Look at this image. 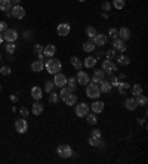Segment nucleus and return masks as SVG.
<instances>
[{
  "mask_svg": "<svg viewBox=\"0 0 148 164\" xmlns=\"http://www.w3.org/2000/svg\"><path fill=\"white\" fill-rule=\"evenodd\" d=\"M61 68H62V64H61L59 59H54V58H50V59L46 62V71L49 73V74L55 75L56 73H59Z\"/></svg>",
  "mask_w": 148,
  "mask_h": 164,
  "instance_id": "f257e3e1",
  "label": "nucleus"
},
{
  "mask_svg": "<svg viewBox=\"0 0 148 164\" xmlns=\"http://www.w3.org/2000/svg\"><path fill=\"white\" fill-rule=\"evenodd\" d=\"M86 96L90 98V99H98L101 96V90H99V86L95 84V83H88L86 84Z\"/></svg>",
  "mask_w": 148,
  "mask_h": 164,
  "instance_id": "f03ea898",
  "label": "nucleus"
},
{
  "mask_svg": "<svg viewBox=\"0 0 148 164\" xmlns=\"http://www.w3.org/2000/svg\"><path fill=\"white\" fill-rule=\"evenodd\" d=\"M2 36H3V40H6L7 43H15L16 39H18V33H16V30H14V28L5 30V31L2 33Z\"/></svg>",
  "mask_w": 148,
  "mask_h": 164,
  "instance_id": "7ed1b4c3",
  "label": "nucleus"
},
{
  "mask_svg": "<svg viewBox=\"0 0 148 164\" xmlns=\"http://www.w3.org/2000/svg\"><path fill=\"white\" fill-rule=\"evenodd\" d=\"M56 151H58V155H59L61 158H70L73 155V149H71V146H68L67 144L59 145Z\"/></svg>",
  "mask_w": 148,
  "mask_h": 164,
  "instance_id": "20e7f679",
  "label": "nucleus"
},
{
  "mask_svg": "<svg viewBox=\"0 0 148 164\" xmlns=\"http://www.w3.org/2000/svg\"><path fill=\"white\" fill-rule=\"evenodd\" d=\"M11 16H14L15 19H22V18L25 16V9L21 6V5L12 6V9H11Z\"/></svg>",
  "mask_w": 148,
  "mask_h": 164,
  "instance_id": "39448f33",
  "label": "nucleus"
},
{
  "mask_svg": "<svg viewBox=\"0 0 148 164\" xmlns=\"http://www.w3.org/2000/svg\"><path fill=\"white\" fill-rule=\"evenodd\" d=\"M28 129V124H27V120L22 117V118H18L16 121H15V130L18 132V133H21V135H24L25 132H27Z\"/></svg>",
  "mask_w": 148,
  "mask_h": 164,
  "instance_id": "423d86ee",
  "label": "nucleus"
},
{
  "mask_svg": "<svg viewBox=\"0 0 148 164\" xmlns=\"http://www.w3.org/2000/svg\"><path fill=\"white\" fill-rule=\"evenodd\" d=\"M76 80H77V83H79L80 86H86V84L90 82V78H89V74H88V73H85V71H81V69H79Z\"/></svg>",
  "mask_w": 148,
  "mask_h": 164,
  "instance_id": "0eeeda50",
  "label": "nucleus"
},
{
  "mask_svg": "<svg viewBox=\"0 0 148 164\" xmlns=\"http://www.w3.org/2000/svg\"><path fill=\"white\" fill-rule=\"evenodd\" d=\"M54 84L56 87H64V86H67V77L64 74H61V73H56L54 77Z\"/></svg>",
  "mask_w": 148,
  "mask_h": 164,
  "instance_id": "6e6552de",
  "label": "nucleus"
},
{
  "mask_svg": "<svg viewBox=\"0 0 148 164\" xmlns=\"http://www.w3.org/2000/svg\"><path fill=\"white\" fill-rule=\"evenodd\" d=\"M102 71H104V73H107V74H110V73H114V71H117V67H115V64L113 61L105 59V61L102 62Z\"/></svg>",
  "mask_w": 148,
  "mask_h": 164,
  "instance_id": "1a4fd4ad",
  "label": "nucleus"
},
{
  "mask_svg": "<svg viewBox=\"0 0 148 164\" xmlns=\"http://www.w3.org/2000/svg\"><path fill=\"white\" fill-rule=\"evenodd\" d=\"M89 112V105L85 102L79 103L77 107H76V116L77 117H86Z\"/></svg>",
  "mask_w": 148,
  "mask_h": 164,
  "instance_id": "9d476101",
  "label": "nucleus"
},
{
  "mask_svg": "<svg viewBox=\"0 0 148 164\" xmlns=\"http://www.w3.org/2000/svg\"><path fill=\"white\" fill-rule=\"evenodd\" d=\"M70 31H71V27H70V24H67V22H62V24H59L58 25V28H56V33H58V36H61V37H65V36L70 34Z\"/></svg>",
  "mask_w": 148,
  "mask_h": 164,
  "instance_id": "9b49d317",
  "label": "nucleus"
},
{
  "mask_svg": "<svg viewBox=\"0 0 148 164\" xmlns=\"http://www.w3.org/2000/svg\"><path fill=\"white\" fill-rule=\"evenodd\" d=\"M92 41H94L95 46H105V44H107V41H108V36L96 34L94 39H92Z\"/></svg>",
  "mask_w": 148,
  "mask_h": 164,
  "instance_id": "f8f14e48",
  "label": "nucleus"
},
{
  "mask_svg": "<svg viewBox=\"0 0 148 164\" xmlns=\"http://www.w3.org/2000/svg\"><path fill=\"white\" fill-rule=\"evenodd\" d=\"M113 48H114V50H119V52H124L126 50V43H124V40H121V39H114V41H113Z\"/></svg>",
  "mask_w": 148,
  "mask_h": 164,
  "instance_id": "ddd939ff",
  "label": "nucleus"
},
{
  "mask_svg": "<svg viewBox=\"0 0 148 164\" xmlns=\"http://www.w3.org/2000/svg\"><path fill=\"white\" fill-rule=\"evenodd\" d=\"M104 107H105V103L102 102V101H95L89 108H92V112H95V114H99V112H102L104 111Z\"/></svg>",
  "mask_w": 148,
  "mask_h": 164,
  "instance_id": "4468645a",
  "label": "nucleus"
},
{
  "mask_svg": "<svg viewBox=\"0 0 148 164\" xmlns=\"http://www.w3.org/2000/svg\"><path fill=\"white\" fill-rule=\"evenodd\" d=\"M89 145L92 146H96V148H104L105 146V142L102 141V137H89Z\"/></svg>",
  "mask_w": 148,
  "mask_h": 164,
  "instance_id": "2eb2a0df",
  "label": "nucleus"
},
{
  "mask_svg": "<svg viewBox=\"0 0 148 164\" xmlns=\"http://www.w3.org/2000/svg\"><path fill=\"white\" fill-rule=\"evenodd\" d=\"M113 89V86H111V83L108 82V80H102L101 82V86H99V90H101V93H110Z\"/></svg>",
  "mask_w": 148,
  "mask_h": 164,
  "instance_id": "dca6fc26",
  "label": "nucleus"
},
{
  "mask_svg": "<svg viewBox=\"0 0 148 164\" xmlns=\"http://www.w3.org/2000/svg\"><path fill=\"white\" fill-rule=\"evenodd\" d=\"M55 53H56V48H55L54 44H47V46H45V48H43V55H45V56L52 58Z\"/></svg>",
  "mask_w": 148,
  "mask_h": 164,
  "instance_id": "f3484780",
  "label": "nucleus"
},
{
  "mask_svg": "<svg viewBox=\"0 0 148 164\" xmlns=\"http://www.w3.org/2000/svg\"><path fill=\"white\" fill-rule=\"evenodd\" d=\"M31 96H33V99H36V101H40L41 96H43V90H41V87L34 86L33 89H31Z\"/></svg>",
  "mask_w": 148,
  "mask_h": 164,
  "instance_id": "a211bd4d",
  "label": "nucleus"
},
{
  "mask_svg": "<svg viewBox=\"0 0 148 164\" xmlns=\"http://www.w3.org/2000/svg\"><path fill=\"white\" fill-rule=\"evenodd\" d=\"M105 78V73L102 71V69H98V71H95V74H94V78H92V83H101L102 80Z\"/></svg>",
  "mask_w": 148,
  "mask_h": 164,
  "instance_id": "6ab92c4d",
  "label": "nucleus"
},
{
  "mask_svg": "<svg viewBox=\"0 0 148 164\" xmlns=\"http://www.w3.org/2000/svg\"><path fill=\"white\" fill-rule=\"evenodd\" d=\"M119 36H120V39L121 40H129V37H130V30L129 28H126V27H123V28H120L119 30Z\"/></svg>",
  "mask_w": 148,
  "mask_h": 164,
  "instance_id": "aec40b11",
  "label": "nucleus"
},
{
  "mask_svg": "<svg viewBox=\"0 0 148 164\" xmlns=\"http://www.w3.org/2000/svg\"><path fill=\"white\" fill-rule=\"evenodd\" d=\"M12 9V2L11 0H0V11L9 12Z\"/></svg>",
  "mask_w": 148,
  "mask_h": 164,
  "instance_id": "412c9836",
  "label": "nucleus"
},
{
  "mask_svg": "<svg viewBox=\"0 0 148 164\" xmlns=\"http://www.w3.org/2000/svg\"><path fill=\"white\" fill-rule=\"evenodd\" d=\"M124 105H126V108H128L129 111H135V109L138 108V103L135 101V98H129L128 101L124 102Z\"/></svg>",
  "mask_w": 148,
  "mask_h": 164,
  "instance_id": "4be33fe9",
  "label": "nucleus"
},
{
  "mask_svg": "<svg viewBox=\"0 0 148 164\" xmlns=\"http://www.w3.org/2000/svg\"><path fill=\"white\" fill-rule=\"evenodd\" d=\"M133 98H135V101H136V103H138V107H147V103H148L147 96L139 95V96H133Z\"/></svg>",
  "mask_w": 148,
  "mask_h": 164,
  "instance_id": "5701e85b",
  "label": "nucleus"
},
{
  "mask_svg": "<svg viewBox=\"0 0 148 164\" xmlns=\"http://www.w3.org/2000/svg\"><path fill=\"white\" fill-rule=\"evenodd\" d=\"M43 112V103H40L39 101L33 103V114L34 116H40Z\"/></svg>",
  "mask_w": 148,
  "mask_h": 164,
  "instance_id": "b1692460",
  "label": "nucleus"
},
{
  "mask_svg": "<svg viewBox=\"0 0 148 164\" xmlns=\"http://www.w3.org/2000/svg\"><path fill=\"white\" fill-rule=\"evenodd\" d=\"M43 67H45V64H43L40 59H37V61H34L33 64H31V69H33L34 73H39V71H41V69H43Z\"/></svg>",
  "mask_w": 148,
  "mask_h": 164,
  "instance_id": "393cba45",
  "label": "nucleus"
},
{
  "mask_svg": "<svg viewBox=\"0 0 148 164\" xmlns=\"http://www.w3.org/2000/svg\"><path fill=\"white\" fill-rule=\"evenodd\" d=\"M70 93H73V89L71 87H68V86H64V87H61V93H59V98L64 101L65 98H67Z\"/></svg>",
  "mask_w": 148,
  "mask_h": 164,
  "instance_id": "a878e982",
  "label": "nucleus"
},
{
  "mask_svg": "<svg viewBox=\"0 0 148 164\" xmlns=\"http://www.w3.org/2000/svg\"><path fill=\"white\" fill-rule=\"evenodd\" d=\"M117 87H119V93H120V95H126V92H128V89L130 87V84H129V83H119Z\"/></svg>",
  "mask_w": 148,
  "mask_h": 164,
  "instance_id": "bb28decb",
  "label": "nucleus"
},
{
  "mask_svg": "<svg viewBox=\"0 0 148 164\" xmlns=\"http://www.w3.org/2000/svg\"><path fill=\"white\" fill-rule=\"evenodd\" d=\"M70 62H71V65H73L77 71H79V69H81V65H83V64H81V61L77 58V56H73V58L70 59Z\"/></svg>",
  "mask_w": 148,
  "mask_h": 164,
  "instance_id": "cd10ccee",
  "label": "nucleus"
},
{
  "mask_svg": "<svg viewBox=\"0 0 148 164\" xmlns=\"http://www.w3.org/2000/svg\"><path fill=\"white\" fill-rule=\"evenodd\" d=\"M64 102L67 103L68 107H70V105H74V103H77V96L73 95V93H70V95L64 99Z\"/></svg>",
  "mask_w": 148,
  "mask_h": 164,
  "instance_id": "c85d7f7f",
  "label": "nucleus"
},
{
  "mask_svg": "<svg viewBox=\"0 0 148 164\" xmlns=\"http://www.w3.org/2000/svg\"><path fill=\"white\" fill-rule=\"evenodd\" d=\"M96 65V58L94 56H88L86 59H85V67H88V68H92Z\"/></svg>",
  "mask_w": 148,
  "mask_h": 164,
  "instance_id": "c756f323",
  "label": "nucleus"
},
{
  "mask_svg": "<svg viewBox=\"0 0 148 164\" xmlns=\"http://www.w3.org/2000/svg\"><path fill=\"white\" fill-rule=\"evenodd\" d=\"M83 50H85V52H94L95 50V44H94V41L92 40H89V41H86V43H85V44H83Z\"/></svg>",
  "mask_w": 148,
  "mask_h": 164,
  "instance_id": "7c9ffc66",
  "label": "nucleus"
},
{
  "mask_svg": "<svg viewBox=\"0 0 148 164\" xmlns=\"http://www.w3.org/2000/svg\"><path fill=\"white\" fill-rule=\"evenodd\" d=\"M86 34H88V37L90 39V40H92V39H94L95 36L98 34V33H96V28H95V27H92V25H89V27H86Z\"/></svg>",
  "mask_w": 148,
  "mask_h": 164,
  "instance_id": "2f4dec72",
  "label": "nucleus"
},
{
  "mask_svg": "<svg viewBox=\"0 0 148 164\" xmlns=\"http://www.w3.org/2000/svg\"><path fill=\"white\" fill-rule=\"evenodd\" d=\"M117 62H119L120 65H129V64H130V59H129V56H126V55H120V56L117 58Z\"/></svg>",
  "mask_w": 148,
  "mask_h": 164,
  "instance_id": "473e14b6",
  "label": "nucleus"
},
{
  "mask_svg": "<svg viewBox=\"0 0 148 164\" xmlns=\"http://www.w3.org/2000/svg\"><path fill=\"white\" fill-rule=\"evenodd\" d=\"M132 95L133 96H139L142 95V86L138 83V84H135L133 87H132Z\"/></svg>",
  "mask_w": 148,
  "mask_h": 164,
  "instance_id": "72a5a7b5",
  "label": "nucleus"
},
{
  "mask_svg": "<svg viewBox=\"0 0 148 164\" xmlns=\"http://www.w3.org/2000/svg\"><path fill=\"white\" fill-rule=\"evenodd\" d=\"M67 84H68V87H71L74 92V90L77 89V80H76V77H70L67 80Z\"/></svg>",
  "mask_w": 148,
  "mask_h": 164,
  "instance_id": "f704fd0d",
  "label": "nucleus"
},
{
  "mask_svg": "<svg viewBox=\"0 0 148 164\" xmlns=\"http://www.w3.org/2000/svg\"><path fill=\"white\" fill-rule=\"evenodd\" d=\"M54 87H55L54 82H50V80H46V82H45V92L50 93V92L54 90Z\"/></svg>",
  "mask_w": 148,
  "mask_h": 164,
  "instance_id": "c9c22d12",
  "label": "nucleus"
},
{
  "mask_svg": "<svg viewBox=\"0 0 148 164\" xmlns=\"http://www.w3.org/2000/svg\"><path fill=\"white\" fill-rule=\"evenodd\" d=\"M124 5H126L124 0H113V7H115V9H123Z\"/></svg>",
  "mask_w": 148,
  "mask_h": 164,
  "instance_id": "e433bc0d",
  "label": "nucleus"
},
{
  "mask_svg": "<svg viewBox=\"0 0 148 164\" xmlns=\"http://www.w3.org/2000/svg\"><path fill=\"white\" fill-rule=\"evenodd\" d=\"M88 123L90 124V126H94V124H96L98 123V118H96V116H95V114H89L88 112Z\"/></svg>",
  "mask_w": 148,
  "mask_h": 164,
  "instance_id": "4c0bfd02",
  "label": "nucleus"
},
{
  "mask_svg": "<svg viewBox=\"0 0 148 164\" xmlns=\"http://www.w3.org/2000/svg\"><path fill=\"white\" fill-rule=\"evenodd\" d=\"M108 37H111V39H117V37H119V30H117V28H110V31H108Z\"/></svg>",
  "mask_w": 148,
  "mask_h": 164,
  "instance_id": "58836bf2",
  "label": "nucleus"
},
{
  "mask_svg": "<svg viewBox=\"0 0 148 164\" xmlns=\"http://www.w3.org/2000/svg\"><path fill=\"white\" fill-rule=\"evenodd\" d=\"M15 50H16V46H15V43H7V44H6V52H7V53L12 55Z\"/></svg>",
  "mask_w": 148,
  "mask_h": 164,
  "instance_id": "ea45409f",
  "label": "nucleus"
},
{
  "mask_svg": "<svg viewBox=\"0 0 148 164\" xmlns=\"http://www.w3.org/2000/svg\"><path fill=\"white\" fill-rule=\"evenodd\" d=\"M0 74H3V75H9V74H11V68H9L7 65L2 67V68H0Z\"/></svg>",
  "mask_w": 148,
  "mask_h": 164,
  "instance_id": "a19ab883",
  "label": "nucleus"
},
{
  "mask_svg": "<svg viewBox=\"0 0 148 164\" xmlns=\"http://www.w3.org/2000/svg\"><path fill=\"white\" fill-rule=\"evenodd\" d=\"M34 53L36 55H39V53H43V46L41 44H34Z\"/></svg>",
  "mask_w": 148,
  "mask_h": 164,
  "instance_id": "79ce46f5",
  "label": "nucleus"
},
{
  "mask_svg": "<svg viewBox=\"0 0 148 164\" xmlns=\"http://www.w3.org/2000/svg\"><path fill=\"white\" fill-rule=\"evenodd\" d=\"M90 136H92V137H102L101 130H99V129H95V130H92V133H90Z\"/></svg>",
  "mask_w": 148,
  "mask_h": 164,
  "instance_id": "37998d69",
  "label": "nucleus"
},
{
  "mask_svg": "<svg viewBox=\"0 0 148 164\" xmlns=\"http://www.w3.org/2000/svg\"><path fill=\"white\" fill-rule=\"evenodd\" d=\"M58 99H59V96L56 95V93H52V92H50V96H49V101H50L52 103H55V102H58Z\"/></svg>",
  "mask_w": 148,
  "mask_h": 164,
  "instance_id": "c03bdc74",
  "label": "nucleus"
},
{
  "mask_svg": "<svg viewBox=\"0 0 148 164\" xmlns=\"http://www.w3.org/2000/svg\"><path fill=\"white\" fill-rule=\"evenodd\" d=\"M115 58V50L113 49V50H108L107 52V59H110V61H113Z\"/></svg>",
  "mask_w": 148,
  "mask_h": 164,
  "instance_id": "a18cd8bd",
  "label": "nucleus"
},
{
  "mask_svg": "<svg viewBox=\"0 0 148 164\" xmlns=\"http://www.w3.org/2000/svg\"><path fill=\"white\" fill-rule=\"evenodd\" d=\"M20 112H21V116H22V117H24V118H25V117L28 116V112H30V111H28V109L25 108V107H22V108L20 109Z\"/></svg>",
  "mask_w": 148,
  "mask_h": 164,
  "instance_id": "49530a36",
  "label": "nucleus"
},
{
  "mask_svg": "<svg viewBox=\"0 0 148 164\" xmlns=\"http://www.w3.org/2000/svg\"><path fill=\"white\" fill-rule=\"evenodd\" d=\"M5 30H7V24L5 21H0V33H3Z\"/></svg>",
  "mask_w": 148,
  "mask_h": 164,
  "instance_id": "de8ad7c7",
  "label": "nucleus"
},
{
  "mask_svg": "<svg viewBox=\"0 0 148 164\" xmlns=\"http://www.w3.org/2000/svg\"><path fill=\"white\" fill-rule=\"evenodd\" d=\"M102 9H104V11H110V9H111V5H110V3H108V2H104V3H102Z\"/></svg>",
  "mask_w": 148,
  "mask_h": 164,
  "instance_id": "09e8293b",
  "label": "nucleus"
},
{
  "mask_svg": "<svg viewBox=\"0 0 148 164\" xmlns=\"http://www.w3.org/2000/svg\"><path fill=\"white\" fill-rule=\"evenodd\" d=\"M11 2H12V3H14L15 6H16V5H20V3H21V0H11Z\"/></svg>",
  "mask_w": 148,
  "mask_h": 164,
  "instance_id": "8fccbe9b",
  "label": "nucleus"
},
{
  "mask_svg": "<svg viewBox=\"0 0 148 164\" xmlns=\"http://www.w3.org/2000/svg\"><path fill=\"white\" fill-rule=\"evenodd\" d=\"M3 43V36H2V33H0V44Z\"/></svg>",
  "mask_w": 148,
  "mask_h": 164,
  "instance_id": "3c124183",
  "label": "nucleus"
},
{
  "mask_svg": "<svg viewBox=\"0 0 148 164\" xmlns=\"http://www.w3.org/2000/svg\"><path fill=\"white\" fill-rule=\"evenodd\" d=\"M79 2H85V0H79Z\"/></svg>",
  "mask_w": 148,
  "mask_h": 164,
  "instance_id": "603ef678",
  "label": "nucleus"
},
{
  "mask_svg": "<svg viewBox=\"0 0 148 164\" xmlns=\"http://www.w3.org/2000/svg\"><path fill=\"white\" fill-rule=\"evenodd\" d=\"M0 90H2V84H0Z\"/></svg>",
  "mask_w": 148,
  "mask_h": 164,
  "instance_id": "864d4df0",
  "label": "nucleus"
},
{
  "mask_svg": "<svg viewBox=\"0 0 148 164\" xmlns=\"http://www.w3.org/2000/svg\"><path fill=\"white\" fill-rule=\"evenodd\" d=\"M0 59H2V56H0Z\"/></svg>",
  "mask_w": 148,
  "mask_h": 164,
  "instance_id": "5fc2aeb1",
  "label": "nucleus"
}]
</instances>
